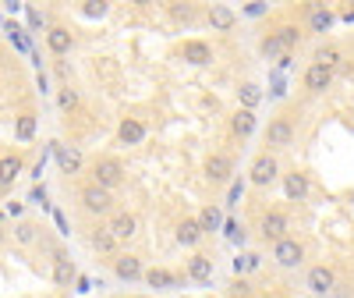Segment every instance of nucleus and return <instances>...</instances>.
<instances>
[{"label":"nucleus","instance_id":"nucleus-1","mask_svg":"<svg viewBox=\"0 0 354 298\" xmlns=\"http://www.w3.org/2000/svg\"><path fill=\"white\" fill-rule=\"evenodd\" d=\"M128 182V170H124V164H121V157H96V164H93V185L96 189H106V192H117Z\"/></svg>","mask_w":354,"mask_h":298},{"label":"nucleus","instance_id":"nucleus-2","mask_svg":"<svg viewBox=\"0 0 354 298\" xmlns=\"http://www.w3.org/2000/svg\"><path fill=\"white\" fill-rule=\"evenodd\" d=\"M78 206H82V213H88V217H110L117 210V199H113V192L96 189L93 182H88V185L78 189Z\"/></svg>","mask_w":354,"mask_h":298},{"label":"nucleus","instance_id":"nucleus-3","mask_svg":"<svg viewBox=\"0 0 354 298\" xmlns=\"http://www.w3.org/2000/svg\"><path fill=\"white\" fill-rule=\"evenodd\" d=\"M273 263L280 270H298L305 263V242H298V238H290V234L273 242Z\"/></svg>","mask_w":354,"mask_h":298},{"label":"nucleus","instance_id":"nucleus-4","mask_svg":"<svg viewBox=\"0 0 354 298\" xmlns=\"http://www.w3.org/2000/svg\"><path fill=\"white\" fill-rule=\"evenodd\" d=\"M277 177H280V164H277L273 153H259V157L252 160V167H248V185H255V189H270Z\"/></svg>","mask_w":354,"mask_h":298},{"label":"nucleus","instance_id":"nucleus-5","mask_svg":"<svg viewBox=\"0 0 354 298\" xmlns=\"http://www.w3.org/2000/svg\"><path fill=\"white\" fill-rule=\"evenodd\" d=\"M287 231H290V220H287V213L283 210H266L262 217H259V238L262 242H280V238H287Z\"/></svg>","mask_w":354,"mask_h":298},{"label":"nucleus","instance_id":"nucleus-6","mask_svg":"<svg viewBox=\"0 0 354 298\" xmlns=\"http://www.w3.org/2000/svg\"><path fill=\"white\" fill-rule=\"evenodd\" d=\"M305 288L312 291V295H333V288H337V274H333V266H326V263H315V266H308V274H305Z\"/></svg>","mask_w":354,"mask_h":298},{"label":"nucleus","instance_id":"nucleus-7","mask_svg":"<svg viewBox=\"0 0 354 298\" xmlns=\"http://www.w3.org/2000/svg\"><path fill=\"white\" fill-rule=\"evenodd\" d=\"M21 174H25V153H18V149L0 153V192H11Z\"/></svg>","mask_w":354,"mask_h":298},{"label":"nucleus","instance_id":"nucleus-8","mask_svg":"<svg viewBox=\"0 0 354 298\" xmlns=\"http://www.w3.org/2000/svg\"><path fill=\"white\" fill-rule=\"evenodd\" d=\"M106 231L113 234L117 245H121V242H131V238L138 234V217L128 213V210H113L110 220H106Z\"/></svg>","mask_w":354,"mask_h":298},{"label":"nucleus","instance_id":"nucleus-9","mask_svg":"<svg viewBox=\"0 0 354 298\" xmlns=\"http://www.w3.org/2000/svg\"><path fill=\"white\" fill-rule=\"evenodd\" d=\"M266 146L270 149H287L290 142H294V121L290 117H273L270 125H266ZM270 149H266V153H270Z\"/></svg>","mask_w":354,"mask_h":298},{"label":"nucleus","instance_id":"nucleus-10","mask_svg":"<svg viewBox=\"0 0 354 298\" xmlns=\"http://www.w3.org/2000/svg\"><path fill=\"white\" fill-rule=\"evenodd\" d=\"M142 274H145V266H142L138 256L124 252V256L113 259V277L121 281V284H142Z\"/></svg>","mask_w":354,"mask_h":298},{"label":"nucleus","instance_id":"nucleus-11","mask_svg":"<svg viewBox=\"0 0 354 298\" xmlns=\"http://www.w3.org/2000/svg\"><path fill=\"white\" fill-rule=\"evenodd\" d=\"M36 132H39V114H36L32 107H21V110L15 114V142L28 146V142L36 139Z\"/></svg>","mask_w":354,"mask_h":298},{"label":"nucleus","instance_id":"nucleus-12","mask_svg":"<svg viewBox=\"0 0 354 298\" xmlns=\"http://www.w3.org/2000/svg\"><path fill=\"white\" fill-rule=\"evenodd\" d=\"M213 46L205 43V40H188L185 46H181V61L185 64H192V68H209L213 64Z\"/></svg>","mask_w":354,"mask_h":298},{"label":"nucleus","instance_id":"nucleus-13","mask_svg":"<svg viewBox=\"0 0 354 298\" xmlns=\"http://www.w3.org/2000/svg\"><path fill=\"white\" fill-rule=\"evenodd\" d=\"M205 177H209L213 185H227L234 177V157L230 153H209V160H205Z\"/></svg>","mask_w":354,"mask_h":298},{"label":"nucleus","instance_id":"nucleus-14","mask_svg":"<svg viewBox=\"0 0 354 298\" xmlns=\"http://www.w3.org/2000/svg\"><path fill=\"white\" fill-rule=\"evenodd\" d=\"M46 46H50L53 57H68L75 50V33L68 25H50L46 28Z\"/></svg>","mask_w":354,"mask_h":298},{"label":"nucleus","instance_id":"nucleus-15","mask_svg":"<svg viewBox=\"0 0 354 298\" xmlns=\"http://www.w3.org/2000/svg\"><path fill=\"white\" fill-rule=\"evenodd\" d=\"M50 277H53L57 288H71V284L78 281V266L71 263L68 252H53V270H50Z\"/></svg>","mask_w":354,"mask_h":298},{"label":"nucleus","instance_id":"nucleus-16","mask_svg":"<svg viewBox=\"0 0 354 298\" xmlns=\"http://www.w3.org/2000/svg\"><path fill=\"white\" fill-rule=\"evenodd\" d=\"M330 85H333V71L330 68H322V64H308L305 68V93L308 96H322Z\"/></svg>","mask_w":354,"mask_h":298},{"label":"nucleus","instance_id":"nucleus-17","mask_svg":"<svg viewBox=\"0 0 354 298\" xmlns=\"http://www.w3.org/2000/svg\"><path fill=\"white\" fill-rule=\"evenodd\" d=\"M50 149H53V157H57V167H61V174H78L82 170V153L75 146H64V142H50Z\"/></svg>","mask_w":354,"mask_h":298},{"label":"nucleus","instance_id":"nucleus-18","mask_svg":"<svg viewBox=\"0 0 354 298\" xmlns=\"http://www.w3.org/2000/svg\"><path fill=\"white\" fill-rule=\"evenodd\" d=\"M145 135H149V128H145L142 117H124L117 125V142L121 146H138V142H145Z\"/></svg>","mask_w":354,"mask_h":298},{"label":"nucleus","instance_id":"nucleus-19","mask_svg":"<svg viewBox=\"0 0 354 298\" xmlns=\"http://www.w3.org/2000/svg\"><path fill=\"white\" fill-rule=\"evenodd\" d=\"M142 284L153 288V291H174V288H181V277L170 274L167 266H153V270L142 274Z\"/></svg>","mask_w":354,"mask_h":298},{"label":"nucleus","instance_id":"nucleus-20","mask_svg":"<svg viewBox=\"0 0 354 298\" xmlns=\"http://www.w3.org/2000/svg\"><path fill=\"white\" fill-rule=\"evenodd\" d=\"M255 128H259V117H255V110H245V107H238L234 110V117H230V135L234 139H252L255 135Z\"/></svg>","mask_w":354,"mask_h":298},{"label":"nucleus","instance_id":"nucleus-21","mask_svg":"<svg viewBox=\"0 0 354 298\" xmlns=\"http://www.w3.org/2000/svg\"><path fill=\"white\" fill-rule=\"evenodd\" d=\"M283 195H287V202H305L308 199V174H301L298 167L290 174H283Z\"/></svg>","mask_w":354,"mask_h":298},{"label":"nucleus","instance_id":"nucleus-22","mask_svg":"<svg viewBox=\"0 0 354 298\" xmlns=\"http://www.w3.org/2000/svg\"><path fill=\"white\" fill-rule=\"evenodd\" d=\"M205 21H209L213 33H230V28L238 25V11L227 8V4H213L209 11H205Z\"/></svg>","mask_w":354,"mask_h":298},{"label":"nucleus","instance_id":"nucleus-23","mask_svg":"<svg viewBox=\"0 0 354 298\" xmlns=\"http://www.w3.org/2000/svg\"><path fill=\"white\" fill-rule=\"evenodd\" d=\"M174 238H177V245H185V249H195L198 242H202V227H198V220L195 217H185V220H177V227H174Z\"/></svg>","mask_w":354,"mask_h":298},{"label":"nucleus","instance_id":"nucleus-24","mask_svg":"<svg viewBox=\"0 0 354 298\" xmlns=\"http://www.w3.org/2000/svg\"><path fill=\"white\" fill-rule=\"evenodd\" d=\"M213 256H205V252H195L192 259H188V277L192 281H198V284H209L213 281Z\"/></svg>","mask_w":354,"mask_h":298},{"label":"nucleus","instance_id":"nucleus-25","mask_svg":"<svg viewBox=\"0 0 354 298\" xmlns=\"http://www.w3.org/2000/svg\"><path fill=\"white\" fill-rule=\"evenodd\" d=\"M11 238H15V245H36L39 238H43V227L36 220H15Z\"/></svg>","mask_w":354,"mask_h":298},{"label":"nucleus","instance_id":"nucleus-26","mask_svg":"<svg viewBox=\"0 0 354 298\" xmlns=\"http://www.w3.org/2000/svg\"><path fill=\"white\" fill-rule=\"evenodd\" d=\"M270 36L277 40V46H280L283 53H290L294 46H298V43H301V28L287 21V25H280V28H273V33H270Z\"/></svg>","mask_w":354,"mask_h":298},{"label":"nucleus","instance_id":"nucleus-27","mask_svg":"<svg viewBox=\"0 0 354 298\" xmlns=\"http://www.w3.org/2000/svg\"><path fill=\"white\" fill-rule=\"evenodd\" d=\"M88 245H93L96 252H103V256H113V252H117V242H113V234L106 231V224L93 227V234H88Z\"/></svg>","mask_w":354,"mask_h":298},{"label":"nucleus","instance_id":"nucleus-28","mask_svg":"<svg viewBox=\"0 0 354 298\" xmlns=\"http://www.w3.org/2000/svg\"><path fill=\"white\" fill-rule=\"evenodd\" d=\"M337 25V15L326 11V8H308V28L312 33H330V28Z\"/></svg>","mask_w":354,"mask_h":298},{"label":"nucleus","instance_id":"nucleus-29","mask_svg":"<svg viewBox=\"0 0 354 298\" xmlns=\"http://www.w3.org/2000/svg\"><path fill=\"white\" fill-rule=\"evenodd\" d=\"M340 57H344V53H340L337 43H322V46L315 50V61H312V64H322V68H330V71H333V68L340 64Z\"/></svg>","mask_w":354,"mask_h":298},{"label":"nucleus","instance_id":"nucleus-30","mask_svg":"<svg viewBox=\"0 0 354 298\" xmlns=\"http://www.w3.org/2000/svg\"><path fill=\"white\" fill-rule=\"evenodd\" d=\"M238 100H241L245 110H255V107L262 103V85H255V82H241V85H238Z\"/></svg>","mask_w":354,"mask_h":298},{"label":"nucleus","instance_id":"nucleus-31","mask_svg":"<svg viewBox=\"0 0 354 298\" xmlns=\"http://www.w3.org/2000/svg\"><path fill=\"white\" fill-rule=\"evenodd\" d=\"M195 220H198V227H202V234H213V231H216V227L223 224V213L216 210V206H205V210H202V213H198Z\"/></svg>","mask_w":354,"mask_h":298},{"label":"nucleus","instance_id":"nucleus-32","mask_svg":"<svg viewBox=\"0 0 354 298\" xmlns=\"http://www.w3.org/2000/svg\"><path fill=\"white\" fill-rule=\"evenodd\" d=\"M259 266H262V256L259 252H241L238 259H234V274L245 277V274H255Z\"/></svg>","mask_w":354,"mask_h":298},{"label":"nucleus","instance_id":"nucleus-33","mask_svg":"<svg viewBox=\"0 0 354 298\" xmlns=\"http://www.w3.org/2000/svg\"><path fill=\"white\" fill-rule=\"evenodd\" d=\"M78 89H71V85H61V93H57V107H61V114H75L78 110Z\"/></svg>","mask_w":354,"mask_h":298},{"label":"nucleus","instance_id":"nucleus-34","mask_svg":"<svg viewBox=\"0 0 354 298\" xmlns=\"http://www.w3.org/2000/svg\"><path fill=\"white\" fill-rule=\"evenodd\" d=\"M170 18L181 21V25H195L198 11H195V4H170Z\"/></svg>","mask_w":354,"mask_h":298},{"label":"nucleus","instance_id":"nucleus-35","mask_svg":"<svg viewBox=\"0 0 354 298\" xmlns=\"http://www.w3.org/2000/svg\"><path fill=\"white\" fill-rule=\"evenodd\" d=\"M259 53H262V57H266V61H273V57H283V50H280V46H277V40H273V36H270V33H266V36H262V40H259Z\"/></svg>","mask_w":354,"mask_h":298},{"label":"nucleus","instance_id":"nucleus-36","mask_svg":"<svg viewBox=\"0 0 354 298\" xmlns=\"http://www.w3.org/2000/svg\"><path fill=\"white\" fill-rule=\"evenodd\" d=\"M241 192H245V182H230V192H227V210H234V206H238Z\"/></svg>","mask_w":354,"mask_h":298},{"label":"nucleus","instance_id":"nucleus-37","mask_svg":"<svg viewBox=\"0 0 354 298\" xmlns=\"http://www.w3.org/2000/svg\"><path fill=\"white\" fill-rule=\"evenodd\" d=\"M230 295H234V298H248V295H252V284H248L245 277H238V281L230 284Z\"/></svg>","mask_w":354,"mask_h":298},{"label":"nucleus","instance_id":"nucleus-38","mask_svg":"<svg viewBox=\"0 0 354 298\" xmlns=\"http://www.w3.org/2000/svg\"><path fill=\"white\" fill-rule=\"evenodd\" d=\"M82 15H85V18H103V15H106V4H96V0H88V4L82 8Z\"/></svg>","mask_w":354,"mask_h":298},{"label":"nucleus","instance_id":"nucleus-39","mask_svg":"<svg viewBox=\"0 0 354 298\" xmlns=\"http://www.w3.org/2000/svg\"><path fill=\"white\" fill-rule=\"evenodd\" d=\"M8 217H18V220H25V202H8Z\"/></svg>","mask_w":354,"mask_h":298},{"label":"nucleus","instance_id":"nucleus-40","mask_svg":"<svg viewBox=\"0 0 354 298\" xmlns=\"http://www.w3.org/2000/svg\"><path fill=\"white\" fill-rule=\"evenodd\" d=\"M273 100H280V96H287V85H283V78H277L273 82V93H270Z\"/></svg>","mask_w":354,"mask_h":298},{"label":"nucleus","instance_id":"nucleus-41","mask_svg":"<svg viewBox=\"0 0 354 298\" xmlns=\"http://www.w3.org/2000/svg\"><path fill=\"white\" fill-rule=\"evenodd\" d=\"M28 199H32V202H39V206H46V189H39V185H36Z\"/></svg>","mask_w":354,"mask_h":298},{"label":"nucleus","instance_id":"nucleus-42","mask_svg":"<svg viewBox=\"0 0 354 298\" xmlns=\"http://www.w3.org/2000/svg\"><path fill=\"white\" fill-rule=\"evenodd\" d=\"M262 11H266V4H252V8H248V11H245V15H252V18H259V15H262Z\"/></svg>","mask_w":354,"mask_h":298},{"label":"nucleus","instance_id":"nucleus-43","mask_svg":"<svg viewBox=\"0 0 354 298\" xmlns=\"http://www.w3.org/2000/svg\"><path fill=\"white\" fill-rule=\"evenodd\" d=\"M138 298H153V295H138Z\"/></svg>","mask_w":354,"mask_h":298},{"label":"nucleus","instance_id":"nucleus-44","mask_svg":"<svg viewBox=\"0 0 354 298\" xmlns=\"http://www.w3.org/2000/svg\"><path fill=\"white\" fill-rule=\"evenodd\" d=\"M248 298H255V295H248Z\"/></svg>","mask_w":354,"mask_h":298}]
</instances>
